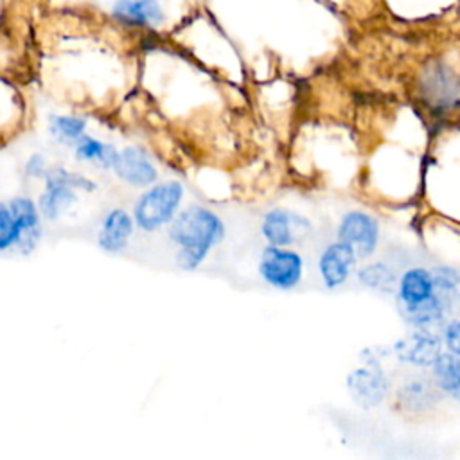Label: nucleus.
<instances>
[{"label":"nucleus","instance_id":"1","mask_svg":"<svg viewBox=\"0 0 460 460\" xmlns=\"http://www.w3.org/2000/svg\"><path fill=\"white\" fill-rule=\"evenodd\" d=\"M171 241L180 248L178 266L181 270H196L225 237V223L221 217L199 205H190L169 221L167 230Z\"/></svg>","mask_w":460,"mask_h":460},{"label":"nucleus","instance_id":"2","mask_svg":"<svg viewBox=\"0 0 460 460\" xmlns=\"http://www.w3.org/2000/svg\"><path fill=\"white\" fill-rule=\"evenodd\" d=\"M183 198V187L178 181H165L147 189L135 205V221L146 232H155L176 216Z\"/></svg>","mask_w":460,"mask_h":460},{"label":"nucleus","instance_id":"3","mask_svg":"<svg viewBox=\"0 0 460 460\" xmlns=\"http://www.w3.org/2000/svg\"><path fill=\"white\" fill-rule=\"evenodd\" d=\"M259 275L271 288L288 291L300 284L304 275V259L288 246L268 244L259 257Z\"/></svg>","mask_w":460,"mask_h":460},{"label":"nucleus","instance_id":"4","mask_svg":"<svg viewBox=\"0 0 460 460\" xmlns=\"http://www.w3.org/2000/svg\"><path fill=\"white\" fill-rule=\"evenodd\" d=\"M47 187L40 196V212L47 219H56L75 198L74 189H93V183L83 176L72 174L65 169H52L45 172Z\"/></svg>","mask_w":460,"mask_h":460},{"label":"nucleus","instance_id":"5","mask_svg":"<svg viewBox=\"0 0 460 460\" xmlns=\"http://www.w3.org/2000/svg\"><path fill=\"white\" fill-rule=\"evenodd\" d=\"M338 241L347 243L356 252L358 259L370 257L379 243V223L367 212H347L336 228Z\"/></svg>","mask_w":460,"mask_h":460},{"label":"nucleus","instance_id":"6","mask_svg":"<svg viewBox=\"0 0 460 460\" xmlns=\"http://www.w3.org/2000/svg\"><path fill=\"white\" fill-rule=\"evenodd\" d=\"M311 228V223L288 208H273L266 212L261 223V234L273 246H291Z\"/></svg>","mask_w":460,"mask_h":460},{"label":"nucleus","instance_id":"7","mask_svg":"<svg viewBox=\"0 0 460 460\" xmlns=\"http://www.w3.org/2000/svg\"><path fill=\"white\" fill-rule=\"evenodd\" d=\"M358 255L343 241H336L325 246L318 259V273L325 284V288L332 289L347 282L356 268Z\"/></svg>","mask_w":460,"mask_h":460},{"label":"nucleus","instance_id":"8","mask_svg":"<svg viewBox=\"0 0 460 460\" xmlns=\"http://www.w3.org/2000/svg\"><path fill=\"white\" fill-rule=\"evenodd\" d=\"M440 338L429 331V329H417L404 338H401L394 350L397 358L404 363L415 365V367H431L440 350Z\"/></svg>","mask_w":460,"mask_h":460},{"label":"nucleus","instance_id":"9","mask_svg":"<svg viewBox=\"0 0 460 460\" xmlns=\"http://www.w3.org/2000/svg\"><path fill=\"white\" fill-rule=\"evenodd\" d=\"M111 167L119 178L135 187H146L156 180V167L149 160L147 153L137 146L117 151Z\"/></svg>","mask_w":460,"mask_h":460},{"label":"nucleus","instance_id":"10","mask_svg":"<svg viewBox=\"0 0 460 460\" xmlns=\"http://www.w3.org/2000/svg\"><path fill=\"white\" fill-rule=\"evenodd\" d=\"M395 289H397L399 305H415L431 298L437 293L431 273L424 268L406 270L401 275Z\"/></svg>","mask_w":460,"mask_h":460},{"label":"nucleus","instance_id":"11","mask_svg":"<svg viewBox=\"0 0 460 460\" xmlns=\"http://www.w3.org/2000/svg\"><path fill=\"white\" fill-rule=\"evenodd\" d=\"M350 394L361 402V404H377L386 390V381L383 377V372L379 368L361 367L354 370L347 379Z\"/></svg>","mask_w":460,"mask_h":460},{"label":"nucleus","instance_id":"12","mask_svg":"<svg viewBox=\"0 0 460 460\" xmlns=\"http://www.w3.org/2000/svg\"><path fill=\"white\" fill-rule=\"evenodd\" d=\"M9 210L18 223L22 235L18 241V248L27 253L34 248L38 237H40V214L36 205L27 198H16L9 203Z\"/></svg>","mask_w":460,"mask_h":460},{"label":"nucleus","instance_id":"13","mask_svg":"<svg viewBox=\"0 0 460 460\" xmlns=\"http://www.w3.org/2000/svg\"><path fill=\"white\" fill-rule=\"evenodd\" d=\"M133 232V221L126 210L115 208L108 212L99 230V246L106 252H120Z\"/></svg>","mask_w":460,"mask_h":460},{"label":"nucleus","instance_id":"14","mask_svg":"<svg viewBox=\"0 0 460 460\" xmlns=\"http://www.w3.org/2000/svg\"><path fill=\"white\" fill-rule=\"evenodd\" d=\"M433 381L438 390L460 402V356L446 350L431 365Z\"/></svg>","mask_w":460,"mask_h":460},{"label":"nucleus","instance_id":"15","mask_svg":"<svg viewBox=\"0 0 460 460\" xmlns=\"http://www.w3.org/2000/svg\"><path fill=\"white\" fill-rule=\"evenodd\" d=\"M402 318L415 329H431L446 316V304L438 293L415 305H399Z\"/></svg>","mask_w":460,"mask_h":460},{"label":"nucleus","instance_id":"16","mask_svg":"<svg viewBox=\"0 0 460 460\" xmlns=\"http://www.w3.org/2000/svg\"><path fill=\"white\" fill-rule=\"evenodd\" d=\"M113 13L120 22L131 25H155L162 20L156 0H119Z\"/></svg>","mask_w":460,"mask_h":460},{"label":"nucleus","instance_id":"17","mask_svg":"<svg viewBox=\"0 0 460 460\" xmlns=\"http://www.w3.org/2000/svg\"><path fill=\"white\" fill-rule=\"evenodd\" d=\"M75 156L79 160H88L95 162L102 167H111L113 160L117 156V149L110 144H102L92 137H81L75 144Z\"/></svg>","mask_w":460,"mask_h":460},{"label":"nucleus","instance_id":"18","mask_svg":"<svg viewBox=\"0 0 460 460\" xmlns=\"http://www.w3.org/2000/svg\"><path fill=\"white\" fill-rule=\"evenodd\" d=\"M358 279L363 286H367L370 289L385 291V293H392L397 286L395 273L383 262H374V264L365 266L363 270H359Z\"/></svg>","mask_w":460,"mask_h":460},{"label":"nucleus","instance_id":"19","mask_svg":"<svg viewBox=\"0 0 460 460\" xmlns=\"http://www.w3.org/2000/svg\"><path fill=\"white\" fill-rule=\"evenodd\" d=\"M50 131L59 142L75 144L84 133V120L74 115L54 117L50 122Z\"/></svg>","mask_w":460,"mask_h":460},{"label":"nucleus","instance_id":"20","mask_svg":"<svg viewBox=\"0 0 460 460\" xmlns=\"http://www.w3.org/2000/svg\"><path fill=\"white\" fill-rule=\"evenodd\" d=\"M401 399L410 408H424L426 404L433 402V386L428 381H411L406 386H402Z\"/></svg>","mask_w":460,"mask_h":460},{"label":"nucleus","instance_id":"21","mask_svg":"<svg viewBox=\"0 0 460 460\" xmlns=\"http://www.w3.org/2000/svg\"><path fill=\"white\" fill-rule=\"evenodd\" d=\"M20 235H22V230L11 214L9 205L0 203V250L16 246L20 241Z\"/></svg>","mask_w":460,"mask_h":460},{"label":"nucleus","instance_id":"22","mask_svg":"<svg viewBox=\"0 0 460 460\" xmlns=\"http://www.w3.org/2000/svg\"><path fill=\"white\" fill-rule=\"evenodd\" d=\"M429 273H431V279H433V284H435L437 291L447 293V291L456 289L458 284H460V271L451 268V266H437Z\"/></svg>","mask_w":460,"mask_h":460},{"label":"nucleus","instance_id":"23","mask_svg":"<svg viewBox=\"0 0 460 460\" xmlns=\"http://www.w3.org/2000/svg\"><path fill=\"white\" fill-rule=\"evenodd\" d=\"M444 345L449 352L460 356V318L451 320L444 329Z\"/></svg>","mask_w":460,"mask_h":460},{"label":"nucleus","instance_id":"24","mask_svg":"<svg viewBox=\"0 0 460 460\" xmlns=\"http://www.w3.org/2000/svg\"><path fill=\"white\" fill-rule=\"evenodd\" d=\"M27 174L31 176H41L45 174V162L41 156H32L29 162H27Z\"/></svg>","mask_w":460,"mask_h":460}]
</instances>
